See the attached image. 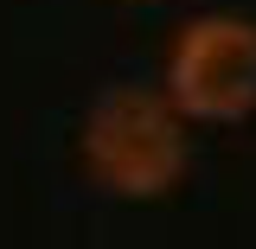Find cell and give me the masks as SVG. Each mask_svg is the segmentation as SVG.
Instances as JSON below:
<instances>
[{
	"mask_svg": "<svg viewBox=\"0 0 256 249\" xmlns=\"http://www.w3.org/2000/svg\"><path fill=\"white\" fill-rule=\"evenodd\" d=\"M84 166L102 192L116 198H166L186 179V122L173 115V102L141 83H109L96 90V102L84 109Z\"/></svg>",
	"mask_w": 256,
	"mask_h": 249,
	"instance_id": "6da1fadb",
	"label": "cell"
},
{
	"mask_svg": "<svg viewBox=\"0 0 256 249\" xmlns=\"http://www.w3.org/2000/svg\"><path fill=\"white\" fill-rule=\"evenodd\" d=\"M160 96L180 122H244L256 109V19L198 13L166 51Z\"/></svg>",
	"mask_w": 256,
	"mask_h": 249,
	"instance_id": "7a4b0ae2",
	"label": "cell"
}]
</instances>
